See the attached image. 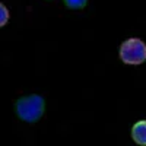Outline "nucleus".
Returning a JSON list of instances; mask_svg holds the SVG:
<instances>
[{"instance_id":"f257e3e1","label":"nucleus","mask_w":146,"mask_h":146,"mask_svg":"<svg viewBox=\"0 0 146 146\" xmlns=\"http://www.w3.org/2000/svg\"><path fill=\"white\" fill-rule=\"evenodd\" d=\"M18 115L28 123H34V121L40 120L41 115L44 114V100L40 95H29L23 96V98L18 100L15 104Z\"/></svg>"},{"instance_id":"f03ea898","label":"nucleus","mask_w":146,"mask_h":146,"mask_svg":"<svg viewBox=\"0 0 146 146\" xmlns=\"http://www.w3.org/2000/svg\"><path fill=\"white\" fill-rule=\"evenodd\" d=\"M120 58L126 64H140L146 62V44L139 38H129L120 47Z\"/></svg>"},{"instance_id":"7ed1b4c3","label":"nucleus","mask_w":146,"mask_h":146,"mask_svg":"<svg viewBox=\"0 0 146 146\" xmlns=\"http://www.w3.org/2000/svg\"><path fill=\"white\" fill-rule=\"evenodd\" d=\"M131 137L137 145L146 146V120H140L131 127Z\"/></svg>"},{"instance_id":"20e7f679","label":"nucleus","mask_w":146,"mask_h":146,"mask_svg":"<svg viewBox=\"0 0 146 146\" xmlns=\"http://www.w3.org/2000/svg\"><path fill=\"white\" fill-rule=\"evenodd\" d=\"M7 21H9V10L3 3H0V28L5 27Z\"/></svg>"},{"instance_id":"39448f33","label":"nucleus","mask_w":146,"mask_h":146,"mask_svg":"<svg viewBox=\"0 0 146 146\" xmlns=\"http://www.w3.org/2000/svg\"><path fill=\"white\" fill-rule=\"evenodd\" d=\"M86 2L88 0H64V3L70 9H82L86 6Z\"/></svg>"}]
</instances>
